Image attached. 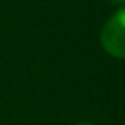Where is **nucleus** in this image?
Here are the masks:
<instances>
[{"label": "nucleus", "mask_w": 125, "mask_h": 125, "mask_svg": "<svg viewBox=\"0 0 125 125\" xmlns=\"http://www.w3.org/2000/svg\"><path fill=\"white\" fill-rule=\"evenodd\" d=\"M101 45L111 57L125 58V7L118 9L101 31Z\"/></svg>", "instance_id": "nucleus-1"}, {"label": "nucleus", "mask_w": 125, "mask_h": 125, "mask_svg": "<svg viewBox=\"0 0 125 125\" xmlns=\"http://www.w3.org/2000/svg\"><path fill=\"white\" fill-rule=\"evenodd\" d=\"M110 4H125V0H108Z\"/></svg>", "instance_id": "nucleus-2"}, {"label": "nucleus", "mask_w": 125, "mask_h": 125, "mask_svg": "<svg viewBox=\"0 0 125 125\" xmlns=\"http://www.w3.org/2000/svg\"><path fill=\"white\" fill-rule=\"evenodd\" d=\"M79 125H93V123H87V122H84V123H79Z\"/></svg>", "instance_id": "nucleus-3"}]
</instances>
